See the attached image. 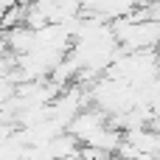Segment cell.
Wrapping results in <instances>:
<instances>
[]
</instances>
